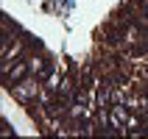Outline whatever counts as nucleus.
<instances>
[{"label":"nucleus","mask_w":148,"mask_h":139,"mask_svg":"<svg viewBox=\"0 0 148 139\" xmlns=\"http://www.w3.org/2000/svg\"><path fill=\"white\" fill-rule=\"evenodd\" d=\"M39 89H42V81L36 78V75H25L23 81H17V83H11V86H6V92L17 100V103H20V106H28L31 100H36Z\"/></svg>","instance_id":"nucleus-1"},{"label":"nucleus","mask_w":148,"mask_h":139,"mask_svg":"<svg viewBox=\"0 0 148 139\" xmlns=\"http://www.w3.org/2000/svg\"><path fill=\"white\" fill-rule=\"evenodd\" d=\"M25 75H31V67H28V58H20V61H14V67L3 75V86H11V83L23 81Z\"/></svg>","instance_id":"nucleus-2"},{"label":"nucleus","mask_w":148,"mask_h":139,"mask_svg":"<svg viewBox=\"0 0 148 139\" xmlns=\"http://www.w3.org/2000/svg\"><path fill=\"white\" fill-rule=\"evenodd\" d=\"M0 134H3V136H11V134H14V131H11V125H8V120H6V117L0 120Z\"/></svg>","instance_id":"nucleus-3"}]
</instances>
